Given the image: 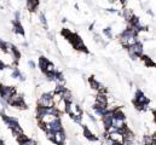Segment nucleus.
<instances>
[{
	"instance_id": "nucleus-3",
	"label": "nucleus",
	"mask_w": 156,
	"mask_h": 145,
	"mask_svg": "<svg viewBox=\"0 0 156 145\" xmlns=\"http://www.w3.org/2000/svg\"><path fill=\"white\" fill-rule=\"evenodd\" d=\"M15 92H16L15 87L0 85V97H1V99H4L5 102H9V99L11 98V96Z\"/></svg>"
},
{
	"instance_id": "nucleus-26",
	"label": "nucleus",
	"mask_w": 156,
	"mask_h": 145,
	"mask_svg": "<svg viewBox=\"0 0 156 145\" xmlns=\"http://www.w3.org/2000/svg\"><path fill=\"white\" fill-rule=\"evenodd\" d=\"M0 145H5V143H4L1 139H0Z\"/></svg>"
},
{
	"instance_id": "nucleus-13",
	"label": "nucleus",
	"mask_w": 156,
	"mask_h": 145,
	"mask_svg": "<svg viewBox=\"0 0 156 145\" xmlns=\"http://www.w3.org/2000/svg\"><path fill=\"white\" fill-rule=\"evenodd\" d=\"M18 143L19 145H35V142L29 139V138H27L25 135H22L21 138H18Z\"/></svg>"
},
{
	"instance_id": "nucleus-24",
	"label": "nucleus",
	"mask_w": 156,
	"mask_h": 145,
	"mask_svg": "<svg viewBox=\"0 0 156 145\" xmlns=\"http://www.w3.org/2000/svg\"><path fill=\"white\" fill-rule=\"evenodd\" d=\"M28 64H29V67H30L32 69H34V68H35V63H34L33 60H29V62H28Z\"/></svg>"
},
{
	"instance_id": "nucleus-18",
	"label": "nucleus",
	"mask_w": 156,
	"mask_h": 145,
	"mask_svg": "<svg viewBox=\"0 0 156 145\" xmlns=\"http://www.w3.org/2000/svg\"><path fill=\"white\" fill-rule=\"evenodd\" d=\"M56 69H55V65H53L51 62H47V64H46V67H45V69H44V73H53Z\"/></svg>"
},
{
	"instance_id": "nucleus-14",
	"label": "nucleus",
	"mask_w": 156,
	"mask_h": 145,
	"mask_svg": "<svg viewBox=\"0 0 156 145\" xmlns=\"http://www.w3.org/2000/svg\"><path fill=\"white\" fill-rule=\"evenodd\" d=\"M60 96H62V99H64L67 103L73 102V94L70 91H68V89H64V91L60 93Z\"/></svg>"
},
{
	"instance_id": "nucleus-17",
	"label": "nucleus",
	"mask_w": 156,
	"mask_h": 145,
	"mask_svg": "<svg viewBox=\"0 0 156 145\" xmlns=\"http://www.w3.org/2000/svg\"><path fill=\"white\" fill-rule=\"evenodd\" d=\"M12 78H15V79H19L21 81H24V76L21 74V71H19L18 69H16V68H15V70H13V73H12Z\"/></svg>"
},
{
	"instance_id": "nucleus-16",
	"label": "nucleus",
	"mask_w": 156,
	"mask_h": 145,
	"mask_svg": "<svg viewBox=\"0 0 156 145\" xmlns=\"http://www.w3.org/2000/svg\"><path fill=\"white\" fill-rule=\"evenodd\" d=\"M84 135L87 138V139H90V140H97V137H94L92 134V132L87 127H84Z\"/></svg>"
},
{
	"instance_id": "nucleus-5",
	"label": "nucleus",
	"mask_w": 156,
	"mask_h": 145,
	"mask_svg": "<svg viewBox=\"0 0 156 145\" xmlns=\"http://www.w3.org/2000/svg\"><path fill=\"white\" fill-rule=\"evenodd\" d=\"M108 139H109L113 144H122L124 143V134L120 131H115V132L108 133Z\"/></svg>"
},
{
	"instance_id": "nucleus-10",
	"label": "nucleus",
	"mask_w": 156,
	"mask_h": 145,
	"mask_svg": "<svg viewBox=\"0 0 156 145\" xmlns=\"http://www.w3.org/2000/svg\"><path fill=\"white\" fill-rule=\"evenodd\" d=\"M1 117H3L4 122L6 123V126L10 127L11 129H12L13 127H16V126L18 125V122H17V120L15 119V117H10V116H8V115H4V114H1Z\"/></svg>"
},
{
	"instance_id": "nucleus-1",
	"label": "nucleus",
	"mask_w": 156,
	"mask_h": 145,
	"mask_svg": "<svg viewBox=\"0 0 156 145\" xmlns=\"http://www.w3.org/2000/svg\"><path fill=\"white\" fill-rule=\"evenodd\" d=\"M53 92L50 93H44L41 97H39L38 105L39 108H52L53 107Z\"/></svg>"
},
{
	"instance_id": "nucleus-23",
	"label": "nucleus",
	"mask_w": 156,
	"mask_h": 145,
	"mask_svg": "<svg viewBox=\"0 0 156 145\" xmlns=\"http://www.w3.org/2000/svg\"><path fill=\"white\" fill-rule=\"evenodd\" d=\"M71 119L76 123H81V121H82V116H71Z\"/></svg>"
},
{
	"instance_id": "nucleus-11",
	"label": "nucleus",
	"mask_w": 156,
	"mask_h": 145,
	"mask_svg": "<svg viewBox=\"0 0 156 145\" xmlns=\"http://www.w3.org/2000/svg\"><path fill=\"white\" fill-rule=\"evenodd\" d=\"M67 104H68V103H67L64 99L60 98L58 102H56L55 104H53V107H55V109L57 110L58 113H65V110H67Z\"/></svg>"
},
{
	"instance_id": "nucleus-20",
	"label": "nucleus",
	"mask_w": 156,
	"mask_h": 145,
	"mask_svg": "<svg viewBox=\"0 0 156 145\" xmlns=\"http://www.w3.org/2000/svg\"><path fill=\"white\" fill-rule=\"evenodd\" d=\"M47 60L45 57H40V68H41V70L44 71V69H45V67H46V64H47Z\"/></svg>"
},
{
	"instance_id": "nucleus-22",
	"label": "nucleus",
	"mask_w": 156,
	"mask_h": 145,
	"mask_svg": "<svg viewBox=\"0 0 156 145\" xmlns=\"http://www.w3.org/2000/svg\"><path fill=\"white\" fill-rule=\"evenodd\" d=\"M40 19H41V23L45 27V29H47V21H46V17L44 15H40Z\"/></svg>"
},
{
	"instance_id": "nucleus-8",
	"label": "nucleus",
	"mask_w": 156,
	"mask_h": 145,
	"mask_svg": "<svg viewBox=\"0 0 156 145\" xmlns=\"http://www.w3.org/2000/svg\"><path fill=\"white\" fill-rule=\"evenodd\" d=\"M52 142L57 144V145H62L65 142V133L63 131H59V132H55L53 133V138H52Z\"/></svg>"
},
{
	"instance_id": "nucleus-27",
	"label": "nucleus",
	"mask_w": 156,
	"mask_h": 145,
	"mask_svg": "<svg viewBox=\"0 0 156 145\" xmlns=\"http://www.w3.org/2000/svg\"><path fill=\"white\" fill-rule=\"evenodd\" d=\"M28 1H32V0H28Z\"/></svg>"
},
{
	"instance_id": "nucleus-4",
	"label": "nucleus",
	"mask_w": 156,
	"mask_h": 145,
	"mask_svg": "<svg viewBox=\"0 0 156 145\" xmlns=\"http://www.w3.org/2000/svg\"><path fill=\"white\" fill-rule=\"evenodd\" d=\"M8 103H10L11 105H13V107H18V108H27L25 107V103L23 102V97L21 96V94H18V93H13L12 96H11V98L9 99V102Z\"/></svg>"
},
{
	"instance_id": "nucleus-7",
	"label": "nucleus",
	"mask_w": 156,
	"mask_h": 145,
	"mask_svg": "<svg viewBox=\"0 0 156 145\" xmlns=\"http://www.w3.org/2000/svg\"><path fill=\"white\" fill-rule=\"evenodd\" d=\"M59 119L58 115H52V114H43L39 116V121L41 125H50L53 121Z\"/></svg>"
},
{
	"instance_id": "nucleus-15",
	"label": "nucleus",
	"mask_w": 156,
	"mask_h": 145,
	"mask_svg": "<svg viewBox=\"0 0 156 145\" xmlns=\"http://www.w3.org/2000/svg\"><path fill=\"white\" fill-rule=\"evenodd\" d=\"M89 82H90V85H91L92 88H94V89H100V91L103 89V86H102L98 81H96V79H94V78H90Z\"/></svg>"
},
{
	"instance_id": "nucleus-9",
	"label": "nucleus",
	"mask_w": 156,
	"mask_h": 145,
	"mask_svg": "<svg viewBox=\"0 0 156 145\" xmlns=\"http://www.w3.org/2000/svg\"><path fill=\"white\" fill-rule=\"evenodd\" d=\"M111 120H113V110H108V111L102 116V122H103L105 129L111 126Z\"/></svg>"
},
{
	"instance_id": "nucleus-12",
	"label": "nucleus",
	"mask_w": 156,
	"mask_h": 145,
	"mask_svg": "<svg viewBox=\"0 0 156 145\" xmlns=\"http://www.w3.org/2000/svg\"><path fill=\"white\" fill-rule=\"evenodd\" d=\"M13 30H15V33L19 34V35H23L24 36V29H23V27L22 24L19 23V21H13Z\"/></svg>"
},
{
	"instance_id": "nucleus-21",
	"label": "nucleus",
	"mask_w": 156,
	"mask_h": 145,
	"mask_svg": "<svg viewBox=\"0 0 156 145\" xmlns=\"http://www.w3.org/2000/svg\"><path fill=\"white\" fill-rule=\"evenodd\" d=\"M103 33H104L105 35H107L108 38H109V39H111V38H113V34H111V29L109 28V27H108V28H105V29L103 30Z\"/></svg>"
},
{
	"instance_id": "nucleus-19",
	"label": "nucleus",
	"mask_w": 156,
	"mask_h": 145,
	"mask_svg": "<svg viewBox=\"0 0 156 145\" xmlns=\"http://www.w3.org/2000/svg\"><path fill=\"white\" fill-rule=\"evenodd\" d=\"M124 17H125V19L127 21V22H130L131 18L133 17L132 11H131V10H125V12H124Z\"/></svg>"
},
{
	"instance_id": "nucleus-25",
	"label": "nucleus",
	"mask_w": 156,
	"mask_h": 145,
	"mask_svg": "<svg viewBox=\"0 0 156 145\" xmlns=\"http://www.w3.org/2000/svg\"><path fill=\"white\" fill-rule=\"evenodd\" d=\"M4 68H5V64L3 63L1 60H0V69H4Z\"/></svg>"
},
{
	"instance_id": "nucleus-6",
	"label": "nucleus",
	"mask_w": 156,
	"mask_h": 145,
	"mask_svg": "<svg viewBox=\"0 0 156 145\" xmlns=\"http://www.w3.org/2000/svg\"><path fill=\"white\" fill-rule=\"evenodd\" d=\"M67 113H69L70 116H82V111H81V109L79 105H76L75 103H68L67 104Z\"/></svg>"
},
{
	"instance_id": "nucleus-2",
	"label": "nucleus",
	"mask_w": 156,
	"mask_h": 145,
	"mask_svg": "<svg viewBox=\"0 0 156 145\" xmlns=\"http://www.w3.org/2000/svg\"><path fill=\"white\" fill-rule=\"evenodd\" d=\"M128 53L132 59H137L138 57L143 56V45L140 43H137L132 46H128Z\"/></svg>"
}]
</instances>
